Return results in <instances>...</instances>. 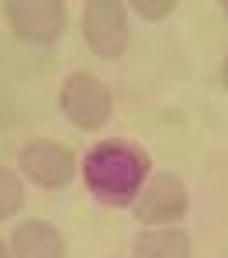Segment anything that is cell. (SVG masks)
Instances as JSON below:
<instances>
[{
	"label": "cell",
	"mask_w": 228,
	"mask_h": 258,
	"mask_svg": "<svg viewBox=\"0 0 228 258\" xmlns=\"http://www.w3.org/2000/svg\"><path fill=\"white\" fill-rule=\"evenodd\" d=\"M0 258H11V255H7V248H4V241H0Z\"/></svg>",
	"instance_id": "obj_12"
},
{
	"label": "cell",
	"mask_w": 228,
	"mask_h": 258,
	"mask_svg": "<svg viewBox=\"0 0 228 258\" xmlns=\"http://www.w3.org/2000/svg\"><path fill=\"white\" fill-rule=\"evenodd\" d=\"M24 203V182L18 172H11L7 165H0V220L14 217Z\"/></svg>",
	"instance_id": "obj_9"
},
{
	"label": "cell",
	"mask_w": 228,
	"mask_h": 258,
	"mask_svg": "<svg viewBox=\"0 0 228 258\" xmlns=\"http://www.w3.org/2000/svg\"><path fill=\"white\" fill-rule=\"evenodd\" d=\"M152 176V159L128 138H104L83 155V182L104 207H131Z\"/></svg>",
	"instance_id": "obj_1"
},
{
	"label": "cell",
	"mask_w": 228,
	"mask_h": 258,
	"mask_svg": "<svg viewBox=\"0 0 228 258\" xmlns=\"http://www.w3.org/2000/svg\"><path fill=\"white\" fill-rule=\"evenodd\" d=\"M221 80H225V90H228V55H225V66H221Z\"/></svg>",
	"instance_id": "obj_11"
},
{
	"label": "cell",
	"mask_w": 228,
	"mask_h": 258,
	"mask_svg": "<svg viewBox=\"0 0 228 258\" xmlns=\"http://www.w3.org/2000/svg\"><path fill=\"white\" fill-rule=\"evenodd\" d=\"M4 14H7L11 31L35 48L56 45V38L66 28V4L62 0H7Z\"/></svg>",
	"instance_id": "obj_3"
},
{
	"label": "cell",
	"mask_w": 228,
	"mask_h": 258,
	"mask_svg": "<svg viewBox=\"0 0 228 258\" xmlns=\"http://www.w3.org/2000/svg\"><path fill=\"white\" fill-rule=\"evenodd\" d=\"M18 169L41 189H66L76 176V159L59 141H28L18 152Z\"/></svg>",
	"instance_id": "obj_5"
},
{
	"label": "cell",
	"mask_w": 228,
	"mask_h": 258,
	"mask_svg": "<svg viewBox=\"0 0 228 258\" xmlns=\"http://www.w3.org/2000/svg\"><path fill=\"white\" fill-rule=\"evenodd\" d=\"M221 14H225V18H228V0H221Z\"/></svg>",
	"instance_id": "obj_13"
},
{
	"label": "cell",
	"mask_w": 228,
	"mask_h": 258,
	"mask_svg": "<svg viewBox=\"0 0 228 258\" xmlns=\"http://www.w3.org/2000/svg\"><path fill=\"white\" fill-rule=\"evenodd\" d=\"M14 258H66V241L49 220H24L11 238Z\"/></svg>",
	"instance_id": "obj_7"
},
{
	"label": "cell",
	"mask_w": 228,
	"mask_h": 258,
	"mask_svg": "<svg viewBox=\"0 0 228 258\" xmlns=\"http://www.w3.org/2000/svg\"><path fill=\"white\" fill-rule=\"evenodd\" d=\"M59 110L73 127L97 131V127H104L111 120L114 100H111V90L97 76H90V73H69L66 83H62V90H59Z\"/></svg>",
	"instance_id": "obj_2"
},
{
	"label": "cell",
	"mask_w": 228,
	"mask_h": 258,
	"mask_svg": "<svg viewBox=\"0 0 228 258\" xmlns=\"http://www.w3.org/2000/svg\"><path fill=\"white\" fill-rule=\"evenodd\" d=\"M83 38L94 55L118 59L128 48V11L118 0H90L83 7Z\"/></svg>",
	"instance_id": "obj_4"
},
{
	"label": "cell",
	"mask_w": 228,
	"mask_h": 258,
	"mask_svg": "<svg viewBox=\"0 0 228 258\" xmlns=\"http://www.w3.org/2000/svg\"><path fill=\"white\" fill-rule=\"evenodd\" d=\"M131 11L142 21H163L176 11V4L173 0H131Z\"/></svg>",
	"instance_id": "obj_10"
},
{
	"label": "cell",
	"mask_w": 228,
	"mask_h": 258,
	"mask_svg": "<svg viewBox=\"0 0 228 258\" xmlns=\"http://www.w3.org/2000/svg\"><path fill=\"white\" fill-rule=\"evenodd\" d=\"M187 207H190V197H187V186L180 176H173V172H156V176H149L145 182V189L139 193V200L131 203V210H135V217L142 220V224H176V220L187 214Z\"/></svg>",
	"instance_id": "obj_6"
},
{
	"label": "cell",
	"mask_w": 228,
	"mask_h": 258,
	"mask_svg": "<svg viewBox=\"0 0 228 258\" xmlns=\"http://www.w3.org/2000/svg\"><path fill=\"white\" fill-rule=\"evenodd\" d=\"M131 248L135 258H190V238L184 231H142Z\"/></svg>",
	"instance_id": "obj_8"
}]
</instances>
